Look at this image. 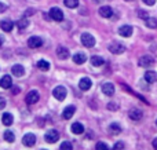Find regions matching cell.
I'll list each match as a JSON object with an SVG mask.
<instances>
[{
    "mask_svg": "<svg viewBox=\"0 0 157 150\" xmlns=\"http://www.w3.org/2000/svg\"><path fill=\"white\" fill-rule=\"evenodd\" d=\"M81 44H83L84 47H87V48L94 47L95 46V37L92 35H90V33H83V35H81Z\"/></svg>",
    "mask_w": 157,
    "mask_h": 150,
    "instance_id": "obj_1",
    "label": "cell"
},
{
    "mask_svg": "<svg viewBox=\"0 0 157 150\" xmlns=\"http://www.w3.org/2000/svg\"><path fill=\"white\" fill-rule=\"evenodd\" d=\"M66 94H68V91H66V88L62 87V85H58V87H55L54 91H52V95H54V98L58 99V101H63V99L66 98Z\"/></svg>",
    "mask_w": 157,
    "mask_h": 150,
    "instance_id": "obj_2",
    "label": "cell"
},
{
    "mask_svg": "<svg viewBox=\"0 0 157 150\" xmlns=\"http://www.w3.org/2000/svg\"><path fill=\"white\" fill-rule=\"evenodd\" d=\"M48 15H50V18H51V19H54V21H58V22H61L63 19L62 10H61V8H58V7H52L51 10H50Z\"/></svg>",
    "mask_w": 157,
    "mask_h": 150,
    "instance_id": "obj_3",
    "label": "cell"
},
{
    "mask_svg": "<svg viewBox=\"0 0 157 150\" xmlns=\"http://www.w3.org/2000/svg\"><path fill=\"white\" fill-rule=\"evenodd\" d=\"M46 142L48 143H55L58 139H59V132L57 129H50V131L46 132V137H44Z\"/></svg>",
    "mask_w": 157,
    "mask_h": 150,
    "instance_id": "obj_4",
    "label": "cell"
},
{
    "mask_svg": "<svg viewBox=\"0 0 157 150\" xmlns=\"http://www.w3.org/2000/svg\"><path fill=\"white\" fill-rule=\"evenodd\" d=\"M109 51L113 52V54H123L125 51V46L121 43H112L109 46Z\"/></svg>",
    "mask_w": 157,
    "mask_h": 150,
    "instance_id": "obj_5",
    "label": "cell"
},
{
    "mask_svg": "<svg viewBox=\"0 0 157 150\" xmlns=\"http://www.w3.org/2000/svg\"><path fill=\"white\" fill-rule=\"evenodd\" d=\"M28 46H29L30 48H39V47L43 46V40H41L39 36H33V37H30L29 40H28Z\"/></svg>",
    "mask_w": 157,
    "mask_h": 150,
    "instance_id": "obj_6",
    "label": "cell"
},
{
    "mask_svg": "<svg viewBox=\"0 0 157 150\" xmlns=\"http://www.w3.org/2000/svg\"><path fill=\"white\" fill-rule=\"evenodd\" d=\"M39 98H40V96H39V92L36 90H33V91H30V92H28L25 101H26V103L32 105V103H36V102L39 101Z\"/></svg>",
    "mask_w": 157,
    "mask_h": 150,
    "instance_id": "obj_7",
    "label": "cell"
},
{
    "mask_svg": "<svg viewBox=\"0 0 157 150\" xmlns=\"http://www.w3.org/2000/svg\"><path fill=\"white\" fill-rule=\"evenodd\" d=\"M22 143H24L25 146H28V148H32V146L36 143L35 134H26L24 138H22Z\"/></svg>",
    "mask_w": 157,
    "mask_h": 150,
    "instance_id": "obj_8",
    "label": "cell"
},
{
    "mask_svg": "<svg viewBox=\"0 0 157 150\" xmlns=\"http://www.w3.org/2000/svg\"><path fill=\"white\" fill-rule=\"evenodd\" d=\"M128 116H130L131 120L134 121H139L142 117H144V113H142L141 109H131L130 113H128Z\"/></svg>",
    "mask_w": 157,
    "mask_h": 150,
    "instance_id": "obj_9",
    "label": "cell"
},
{
    "mask_svg": "<svg viewBox=\"0 0 157 150\" xmlns=\"http://www.w3.org/2000/svg\"><path fill=\"white\" fill-rule=\"evenodd\" d=\"M119 35L123 36V37H130V36L132 35V26H130V25H123V26H120Z\"/></svg>",
    "mask_w": 157,
    "mask_h": 150,
    "instance_id": "obj_10",
    "label": "cell"
},
{
    "mask_svg": "<svg viewBox=\"0 0 157 150\" xmlns=\"http://www.w3.org/2000/svg\"><path fill=\"white\" fill-rule=\"evenodd\" d=\"M153 63H155V61H153V58L149 57V55H144V57L139 59V66H142V68H149Z\"/></svg>",
    "mask_w": 157,
    "mask_h": 150,
    "instance_id": "obj_11",
    "label": "cell"
},
{
    "mask_svg": "<svg viewBox=\"0 0 157 150\" xmlns=\"http://www.w3.org/2000/svg\"><path fill=\"white\" fill-rule=\"evenodd\" d=\"M0 87L2 88H11L13 87V79H11L8 74H6V76H3L2 79H0Z\"/></svg>",
    "mask_w": 157,
    "mask_h": 150,
    "instance_id": "obj_12",
    "label": "cell"
},
{
    "mask_svg": "<svg viewBox=\"0 0 157 150\" xmlns=\"http://www.w3.org/2000/svg\"><path fill=\"white\" fill-rule=\"evenodd\" d=\"M91 85H92V81L88 79V77H83V79L78 81V87H80V90H83V91L90 90Z\"/></svg>",
    "mask_w": 157,
    "mask_h": 150,
    "instance_id": "obj_13",
    "label": "cell"
},
{
    "mask_svg": "<svg viewBox=\"0 0 157 150\" xmlns=\"http://www.w3.org/2000/svg\"><path fill=\"white\" fill-rule=\"evenodd\" d=\"M75 112H76V107H75V106H68V107H65V109H63V112H62V117L65 118V120H69V118L73 117Z\"/></svg>",
    "mask_w": 157,
    "mask_h": 150,
    "instance_id": "obj_14",
    "label": "cell"
},
{
    "mask_svg": "<svg viewBox=\"0 0 157 150\" xmlns=\"http://www.w3.org/2000/svg\"><path fill=\"white\" fill-rule=\"evenodd\" d=\"M102 92L108 96H112L114 94V85L112 84V83H105V84L102 85Z\"/></svg>",
    "mask_w": 157,
    "mask_h": 150,
    "instance_id": "obj_15",
    "label": "cell"
},
{
    "mask_svg": "<svg viewBox=\"0 0 157 150\" xmlns=\"http://www.w3.org/2000/svg\"><path fill=\"white\" fill-rule=\"evenodd\" d=\"M99 15L103 17V18H110L113 15V10L109 6H103V7L99 8Z\"/></svg>",
    "mask_w": 157,
    "mask_h": 150,
    "instance_id": "obj_16",
    "label": "cell"
},
{
    "mask_svg": "<svg viewBox=\"0 0 157 150\" xmlns=\"http://www.w3.org/2000/svg\"><path fill=\"white\" fill-rule=\"evenodd\" d=\"M11 73L15 77H21V76H24L25 69H24V66H21V65H14L13 68H11Z\"/></svg>",
    "mask_w": 157,
    "mask_h": 150,
    "instance_id": "obj_17",
    "label": "cell"
},
{
    "mask_svg": "<svg viewBox=\"0 0 157 150\" xmlns=\"http://www.w3.org/2000/svg\"><path fill=\"white\" fill-rule=\"evenodd\" d=\"M86 61H87V57H86V54H83V52H77V54L73 55V62L77 63V65H83Z\"/></svg>",
    "mask_w": 157,
    "mask_h": 150,
    "instance_id": "obj_18",
    "label": "cell"
},
{
    "mask_svg": "<svg viewBox=\"0 0 157 150\" xmlns=\"http://www.w3.org/2000/svg\"><path fill=\"white\" fill-rule=\"evenodd\" d=\"M145 80H146L147 83H156L157 81V73L153 70H147L146 73H145Z\"/></svg>",
    "mask_w": 157,
    "mask_h": 150,
    "instance_id": "obj_19",
    "label": "cell"
},
{
    "mask_svg": "<svg viewBox=\"0 0 157 150\" xmlns=\"http://www.w3.org/2000/svg\"><path fill=\"white\" fill-rule=\"evenodd\" d=\"M57 54H58V57L61 58V59H66V58L69 57V50L68 48H65V47H62V46H59L57 48Z\"/></svg>",
    "mask_w": 157,
    "mask_h": 150,
    "instance_id": "obj_20",
    "label": "cell"
},
{
    "mask_svg": "<svg viewBox=\"0 0 157 150\" xmlns=\"http://www.w3.org/2000/svg\"><path fill=\"white\" fill-rule=\"evenodd\" d=\"M17 26H18L19 30H25L28 26H29V21H28V17H22L18 22H17Z\"/></svg>",
    "mask_w": 157,
    "mask_h": 150,
    "instance_id": "obj_21",
    "label": "cell"
},
{
    "mask_svg": "<svg viewBox=\"0 0 157 150\" xmlns=\"http://www.w3.org/2000/svg\"><path fill=\"white\" fill-rule=\"evenodd\" d=\"M72 132L73 134H76V135H78V134H83L84 132V127H83V124L81 123H73L72 124Z\"/></svg>",
    "mask_w": 157,
    "mask_h": 150,
    "instance_id": "obj_22",
    "label": "cell"
},
{
    "mask_svg": "<svg viewBox=\"0 0 157 150\" xmlns=\"http://www.w3.org/2000/svg\"><path fill=\"white\" fill-rule=\"evenodd\" d=\"M103 63H105V59H103L102 57H98V55H94V57H91V65L92 66H102Z\"/></svg>",
    "mask_w": 157,
    "mask_h": 150,
    "instance_id": "obj_23",
    "label": "cell"
},
{
    "mask_svg": "<svg viewBox=\"0 0 157 150\" xmlns=\"http://www.w3.org/2000/svg\"><path fill=\"white\" fill-rule=\"evenodd\" d=\"M0 28H2L4 32H11L14 28V24L11 21H2L0 22Z\"/></svg>",
    "mask_w": 157,
    "mask_h": 150,
    "instance_id": "obj_24",
    "label": "cell"
},
{
    "mask_svg": "<svg viewBox=\"0 0 157 150\" xmlns=\"http://www.w3.org/2000/svg\"><path fill=\"white\" fill-rule=\"evenodd\" d=\"M13 121H14L13 114H10V113H4V114H3L2 123L4 124V126H11V124H13Z\"/></svg>",
    "mask_w": 157,
    "mask_h": 150,
    "instance_id": "obj_25",
    "label": "cell"
},
{
    "mask_svg": "<svg viewBox=\"0 0 157 150\" xmlns=\"http://www.w3.org/2000/svg\"><path fill=\"white\" fill-rule=\"evenodd\" d=\"M109 131H110V134L117 135V134H120V132H121V127H120L117 123H112L110 126H109Z\"/></svg>",
    "mask_w": 157,
    "mask_h": 150,
    "instance_id": "obj_26",
    "label": "cell"
},
{
    "mask_svg": "<svg viewBox=\"0 0 157 150\" xmlns=\"http://www.w3.org/2000/svg\"><path fill=\"white\" fill-rule=\"evenodd\" d=\"M146 26L150 28V29H156L157 28V19L153 18V17H149V18L146 19Z\"/></svg>",
    "mask_w": 157,
    "mask_h": 150,
    "instance_id": "obj_27",
    "label": "cell"
},
{
    "mask_svg": "<svg viewBox=\"0 0 157 150\" xmlns=\"http://www.w3.org/2000/svg\"><path fill=\"white\" fill-rule=\"evenodd\" d=\"M37 68L41 69V70H48V69H50V63L47 62V61H44V59H40L37 62Z\"/></svg>",
    "mask_w": 157,
    "mask_h": 150,
    "instance_id": "obj_28",
    "label": "cell"
},
{
    "mask_svg": "<svg viewBox=\"0 0 157 150\" xmlns=\"http://www.w3.org/2000/svg\"><path fill=\"white\" fill-rule=\"evenodd\" d=\"M4 139L7 141V142H10V143H13L14 141H15V135H14V132H11V131H6L4 132Z\"/></svg>",
    "mask_w": 157,
    "mask_h": 150,
    "instance_id": "obj_29",
    "label": "cell"
},
{
    "mask_svg": "<svg viewBox=\"0 0 157 150\" xmlns=\"http://www.w3.org/2000/svg\"><path fill=\"white\" fill-rule=\"evenodd\" d=\"M63 3L68 8H76L78 6V0H63Z\"/></svg>",
    "mask_w": 157,
    "mask_h": 150,
    "instance_id": "obj_30",
    "label": "cell"
},
{
    "mask_svg": "<svg viewBox=\"0 0 157 150\" xmlns=\"http://www.w3.org/2000/svg\"><path fill=\"white\" fill-rule=\"evenodd\" d=\"M59 150H73V148H72V143L71 142H62L59 146Z\"/></svg>",
    "mask_w": 157,
    "mask_h": 150,
    "instance_id": "obj_31",
    "label": "cell"
},
{
    "mask_svg": "<svg viewBox=\"0 0 157 150\" xmlns=\"http://www.w3.org/2000/svg\"><path fill=\"white\" fill-rule=\"evenodd\" d=\"M95 150H110V149L105 142H98L97 146H95Z\"/></svg>",
    "mask_w": 157,
    "mask_h": 150,
    "instance_id": "obj_32",
    "label": "cell"
},
{
    "mask_svg": "<svg viewBox=\"0 0 157 150\" xmlns=\"http://www.w3.org/2000/svg\"><path fill=\"white\" fill-rule=\"evenodd\" d=\"M113 150H125V145L123 142H116L113 146Z\"/></svg>",
    "mask_w": 157,
    "mask_h": 150,
    "instance_id": "obj_33",
    "label": "cell"
},
{
    "mask_svg": "<svg viewBox=\"0 0 157 150\" xmlns=\"http://www.w3.org/2000/svg\"><path fill=\"white\" fill-rule=\"evenodd\" d=\"M138 14H139V18L145 19V21H146V19L149 18V14H147L146 11H144V10H139V11H138Z\"/></svg>",
    "mask_w": 157,
    "mask_h": 150,
    "instance_id": "obj_34",
    "label": "cell"
},
{
    "mask_svg": "<svg viewBox=\"0 0 157 150\" xmlns=\"http://www.w3.org/2000/svg\"><path fill=\"white\" fill-rule=\"evenodd\" d=\"M108 109L109 110H117V109H119V105H117L116 102H109Z\"/></svg>",
    "mask_w": 157,
    "mask_h": 150,
    "instance_id": "obj_35",
    "label": "cell"
},
{
    "mask_svg": "<svg viewBox=\"0 0 157 150\" xmlns=\"http://www.w3.org/2000/svg\"><path fill=\"white\" fill-rule=\"evenodd\" d=\"M4 107H6V99L0 96V110H2V109H4Z\"/></svg>",
    "mask_w": 157,
    "mask_h": 150,
    "instance_id": "obj_36",
    "label": "cell"
},
{
    "mask_svg": "<svg viewBox=\"0 0 157 150\" xmlns=\"http://www.w3.org/2000/svg\"><path fill=\"white\" fill-rule=\"evenodd\" d=\"M142 2H144L145 4H147V6H153L156 3V0H142Z\"/></svg>",
    "mask_w": 157,
    "mask_h": 150,
    "instance_id": "obj_37",
    "label": "cell"
},
{
    "mask_svg": "<svg viewBox=\"0 0 157 150\" xmlns=\"http://www.w3.org/2000/svg\"><path fill=\"white\" fill-rule=\"evenodd\" d=\"M6 10H7V6L4 3H0V13H4Z\"/></svg>",
    "mask_w": 157,
    "mask_h": 150,
    "instance_id": "obj_38",
    "label": "cell"
},
{
    "mask_svg": "<svg viewBox=\"0 0 157 150\" xmlns=\"http://www.w3.org/2000/svg\"><path fill=\"white\" fill-rule=\"evenodd\" d=\"M153 148H155V150H157V138L153 141Z\"/></svg>",
    "mask_w": 157,
    "mask_h": 150,
    "instance_id": "obj_39",
    "label": "cell"
},
{
    "mask_svg": "<svg viewBox=\"0 0 157 150\" xmlns=\"http://www.w3.org/2000/svg\"><path fill=\"white\" fill-rule=\"evenodd\" d=\"M18 92H19V88H18V87H15V88L13 90V94H18Z\"/></svg>",
    "mask_w": 157,
    "mask_h": 150,
    "instance_id": "obj_40",
    "label": "cell"
},
{
    "mask_svg": "<svg viewBox=\"0 0 157 150\" xmlns=\"http://www.w3.org/2000/svg\"><path fill=\"white\" fill-rule=\"evenodd\" d=\"M3 41H4V40H3V36H0V46L3 44Z\"/></svg>",
    "mask_w": 157,
    "mask_h": 150,
    "instance_id": "obj_41",
    "label": "cell"
},
{
    "mask_svg": "<svg viewBox=\"0 0 157 150\" xmlns=\"http://www.w3.org/2000/svg\"><path fill=\"white\" fill-rule=\"evenodd\" d=\"M156 126H157V120H156Z\"/></svg>",
    "mask_w": 157,
    "mask_h": 150,
    "instance_id": "obj_42",
    "label": "cell"
},
{
    "mask_svg": "<svg viewBox=\"0 0 157 150\" xmlns=\"http://www.w3.org/2000/svg\"><path fill=\"white\" fill-rule=\"evenodd\" d=\"M43 150H46V149H43Z\"/></svg>",
    "mask_w": 157,
    "mask_h": 150,
    "instance_id": "obj_43",
    "label": "cell"
}]
</instances>
